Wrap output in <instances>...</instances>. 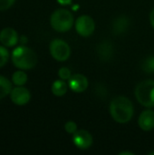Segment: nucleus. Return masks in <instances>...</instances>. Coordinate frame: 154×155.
Wrapping results in <instances>:
<instances>
[{
    "label": "nucleus",
    "instance_id": "nucleus-25",
    "mask_svg": "<svg viewBox=\"0 0 154 155\" xmlns=\"http://www.w3.org/2000/svg\"><path fill=\"white\" fill-rule=\"evenodd\" d=\"M149 154H150V155H154V152H152V153H150Z\"/></svg>",
    "mask_w": 154,
    "mask_h": 155
},
{
    "label": "nucleus",
    "instance_id": "nucleus-9",
    "mask_svg": "<svg viewBox=\"0 0 154 155\" xmlns=\"http://www.w3.org/2000/svg\"><path fill=\"white\" fill-rule=\"evenodd\" d=\"M89 85L88 79L85 75L81 74H75L71 76L68 80L69 88L74 93H83L84 92Z\"/></svg>",
    "mask_w": 154,
    "mask_h": 155
},
{
    "label": "nucleus",
    "instance_id": "nucleus-20",
    "mask_svg": "<svg viewBox=\"0 0 154 155\" xmlns=\"http://www.w3.org/2000/svg\"><path fill=\"white\" fill-rule=\"evenodd\" d=\"M64 130L70 134H74L76 131H77V124L73 122V121H68L65 124H64Z\"/></svg>",
    "mask_w": 154,
    "mask_h": 155
},
{
    "label": "nucleus",
    "instance_id": "nucleus-6",
    "mask_svg": "<svg viewBox=\"0 0 154 155\" xmlns=\"http://www.w3.org/2000/svg\"><path fill=\"white\" fill-rule=\"evenodd\" d=\"M75 30L81 36L87 37L90 36L95 30V23L94 20L86 15H83L79 16L75 21Z\"/></svg>",
    "mask_w": 154,
    "mask_h": 155
},
{
    "label": "nucleus",
    "instance_id": "nucleus-11",
    "mask_svg": "<svg viewBox=\"0 0 154 155\" xmlns=\"http://www.w3.org/2000/svg\"><path fill=\"white\" fill-rule=\"evenodd\" d=\"M138 124L139 127L145 132L152 131L154 128V112L152 110L143 111L139 116Z\"/></svg>",
    "mask_w": 154,
    "mask_h": 155
},
{
    "label": "nucleus",
    "instance_id": "nucleus-15",
    "mask_svg": "<svg viewBox=\"0 0 154 155\" xmlns=\"http://www.w3.org/2000/svg\"><path fill=\"white\" fill-rule=\"evenodd\" d=\"M27 82V74L24 72V70H17L12 75V83L15 86H23Z\"/></svg>",
    "mask_w": 154,
    "mask_h": 155
},
{
    "label": "nucleus",
    "instance_id": "nucleus-14",
    "mask_svg": "<svg viewBox=\"0 0 154 155\" xmlns=\"http://www.w3.org/2000/svg\"><path fill=\"white\" fill-rule=\"evenodd\" d=\"M128 25H129V22L127 18L125 16H120L113 23V32L117 35L123 34L127 30Z\"/></svg>",
    "mask_w": 154,
    "mask_h": 155
},
{
    "label": "nucleus",
    "instance_id": "nucleus-4",
    "mask_svg": "<svg viewBox=\"0 0 154 155\" xmlns=\"http://www.w3.org/2000/svg\"><path fill=\"white\" fill-rule=\"evenodd\" d=\"M135 97L137 101L145 107H154V81L144 80L135 88Z\"/></svg>",
    "mask_w": 154,
    "mask_h": 155
},
{
    "label": "nucleus",
    "instance_id": "nucleus-1",
    "mask_svg": "<svg viewBox=\"0 0 154 155\" xmlns=\"http://www.w3.org/2000/svg\"><path fill=\"white\" fill-rule=\"evenodd\" d=\"M109 110L112 118L119 124H126L133 116V103L125 96L113 98L110 104Z\"/></svg>",
    "mask_w": 154,
    "mask_h": 155
},
{
    "label": "nucleus",
    "instance_id": "nucleus-7",
    "mask_svg": "<svg viewBox=\"0 0 154 155\" xmlns=\"http://www.w3.org/2000/svg\"><path fill=\"white\" fill-rule=\"evenodd\" d=\"M10 99L15 104L19 106L25 105L31 99V94L27 88L24 86H15L10 93Z\"/></svg>",
    "mask_w": 154,
    "mask_h": 155
},
{
    "label": "nucleus",
    "instance_id": "nucleus-8",
    "mask_svg": "<svg viewBox=\"0 0 154 155\" xmlns=\"http://www.w3.org/2000/svg\"><path fill=\"white\" fill-rule=\"evenodd\" d=\"M73 143L78 149L86 150L93 144V136L86 130H77L73 134Z\"/></svg>",
    "mask_w": 154,
    "mask_h": 155
},
{
    "label": "nucleus",
    "instance_id": "nucleus-22",
    "mask_svg": "<svg viewBox=\"0 0 154 155\" xmlns=\"http://www.w3.org/2000/svg\"><path fill=\"white\" fill-rule=\"evenodd\" d=\"M56 1L62 5H70L73 2V0H56Z\"/></svg>",
    "mask_w": 154,
    "mask_h": 155
},
{
    "label": "nucleus",
    "instance_id": "nucleus-3",
    "mask_svg": "<svg viewBox=\"0 0 154 155\" xmlns=\"http://www.w3.org/2000/svg\"><path fill=\"white\" fill-rule=\"evenodd\" d=\"M50 24L53 29L57 32H67L74 25L73 14L66 9H57L51 15Z\"/></svg>",
    "mask_w": 154,
    "mask_h": 155
},
{
    "label": "nucleus",
    "instance_id": "nucleus-16",
    "mask_svg": "<svg viewBox=\"0 0 154 155\" xmlns=\"http://www.w3.org/2000/svg\"><path fill=\"white\" fill-rule=\"evenodd\" d=\"M98 53L101 55L102 59H104V60L109 59L111 57L112 54H113L111 45H109L108 43H103L102 45L98 49Z\"/></svg>",
    "mask_w": 154,
    "mask_h": 155
},
{
    "label": "nucleus",
    "instance_id": "nucleus-19",
    "mask_svg": "<svg viewBox=\"0 0 154 155\" xmlns=\"http://www.w3.org/2000/svg\"><path fill=\"white\" fill-rule=\"evenodd\" d=\"M58 76H59L60 79L66 81V80H69L71 78L72 73H71V71H70L69 68H67V67H62L58 71Z\"/></svg>",
    "mask_w": 154,
    "mask_h": 155
},
{
    "label": "nucleus",
    "instance_id": "nucleus-5",
    "mask_svg": "<svg viewBox=\"0 0 154 155\" xmlns=\"http://www.w3.org/2000/svg\"><path fill=\"white\" fill-rule=\"evenodd\" d=\"M49 50L52 57L59 62L66 61L71 54L69 45L61 39H54L50 43Z\"/></svg>",
    "mask_w": 154,
    "mask_h": 155
},
{
    "label": "nucleus",
    "instance_id": "nucleus-10",
    "mask_svg": "<svg viewBox=\"0 0 154 155\" xmlns=\"http://www.w3.org/2000/svg\"><path fill=\"white\" fill-rule=\"evenodd\" d=\"M19 41L17 32L11 27H5L0 32V42L5 47H12L17 45Z\"/></svg>",
    "mask_w": 154,
    "mask_h": 155
},
{
    "label": "nucleus",
    "instance_id": "nucleus-21",
    "mask_svg": "<svg viewBox=\"0 0 154 155\" xmlns=\"http://www.w3.org/2000/svg\"><path fill=\"white\" fill-rule=\"evenodd\" d=\"M15 0H0V11H5L9 9L14 4Z\"/></svg>",
    "mask_w": 154,
    "mask_h": 155
},
{
    "label": "nucleus",
    "instance_id": "nucleus-12",
    "mask_svg": "<svg viewBox=\"0 0 154 155\" xmlns=\"http://www.w3.org/2000/svg\"><path fill=\"white\" fill-rule=\"evenodd\" d=\"M51 90L54 95L61 97V96H64L67 93L68 85L66 84L64 80H62V79L55 80L52 84Z\"/></svg>",
    "mask_w": 154,
    "mask_h": 155
},
{
    "label": "nucleus",
    "instance_id": "nucleus-24",
    "mask_svg": "<svg viewBox=\"0 0 154 155\" xmlns=\"http://www.w3.org/2000/svg\"><path fill=\"white\" fill-rule=\"evenodd\" d=\"M120 155H133V153H131V152H123V153H119Z\"/></svg>",
    "mask_w": 154,
    "mask_h": 155
},
{
    "label": "nucleus",
    "instance_id": "nucleus-18",
    "mask_svg": "<svg viewBox=\"0 0 154 155\" xmlns=\"http://www.w3.org/2000/svg\"><path fill=\"white\" fill-rule=\"evenodd\" d=\"M8 59H9L8 50L3 45H0V68L3 67L8 62Z\"/></svg>",
    "mask_w": 154,
    "mask_h": 155
},
{
    "label": "nucleus",
    "instance_id": "nucleus-17",
    "mask_svg": "<svg viewBox=\"0 0 154 155\" xmlns=\"http://www.w3.org/2000/svg\"><path fill=\"white\" fill-rule=\"evenodd\" d=\"M142 68L144 72L148 74L154 73V56H150L146 58L143 63Z\"/></svg>",
    "mask_w": 154,
    "mask_h": 155
},
{
    "label": "nucleus",
    "instance_id": "nucleus-2",
    "mask_svg": "<svg viewBox=\"0 0 154 155\" xmlns=\"http://www.w3.org/2000/svg\"><path fill=\"white\" fill-rule=\"evenodd\" d=\"M12 63L18 69L30 70L36 65L37 56L31 48L20 45L15 48L12 53Z\"/></svg>",
    "mask_w": 154,
    "mask_h": 155
},
{
    "label": "nucleus",
    "instance_id": "nucleus-23",
    "mask_svg": "<svg viewBox=\"0 0 154 155\" xmlns=\"http://www.w3.org/2000/svg\"><path fill=\"white\" fill-rule=\"evenodd\" d=\"M150 21H151L152 26L154 28V8L152 9V11L151 12V15H150Z\"/></svg>",
    "mask_w": 154,
    "mask_h": 155
},
{
    "label": "nucleus",
    "instance_id": "nucleus-13",
    "mask_svg": "<svg viewBox=\"0 0 154 155\" xmlns=\"http://www.w3.org/2000/svg\"><path fill=\"white\" fill-rule=\"evenodd\" d=\"M12 83L6 77L0 75V100L10 94L12 91Z\"/></svg>",
    "mask_w": 154,
    "mask_h": 155
}]
</instances>
